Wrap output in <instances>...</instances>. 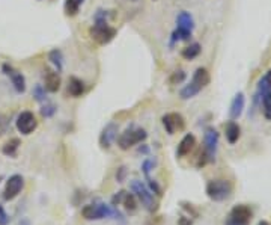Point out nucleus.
I'll return each mask as SVG.
<instances>
[{
  "mask_svg": "<svg viewBox=\"0 0 271 225\" xmlns=\"http://www.w3.org/2000/svg\"><path fill=\"white\" fill-rule=\"evenodd\" d=\"M81 216L86 221H98V219H104V218H122L119 212H116L113 207L98 203V204H87L81 209Z\"/></svg>",
  "mask_w": 271,
  "mask_h": 225,
  "instance_id": "1",
  "label": "nucleus"
},
{
  "mask_svg": "<svg viewBox=\"0 0 271 225\" xmlns=\"http://www.w3.org/2000/svg\"><path fill=\"white\" fill-rule=\"evenodd\" d=\"M233 186L229 180H211L206 184V195L209 196L213 201H225L232 195Z\"/></svg>",
  "mask_w": 271,
  "mask_h": 225,
  "instance_id": "2",
  "label": "nucleus"
},
{
  "mask_svg": "<svg viewBox=\"0 0 271 225\" xmlns=\"http://www.w3.org/2000/svg\"><path fill=\"white\" fill-rule=\"evenodd\" d=\"M148 137V133L145 129L136 127V129H127L124 133H120L116 140H117V145L120 150H130L131 147L143 142V140Z\"/></svg>",
  "mask_w": 271,
  "mask_h": 225,
  "instance_id": "3",
  "label": "nucleus"
},
{
  "mask_svg": "<svg viewBox=\"0 0 271 225\" xmlns=\"http://www.w3.org/2000/svg\"><path fill=\"white\" fill-rule=\"evenodd\" d=\"M131 190L136 193V196L140 200L142 206H143L148 212L154 213V212L158 209V204H157V201H155V198H154V193L151 192L140 180H133V181H131Z\"/></svg>",
  "mask_w": 271,
  "mask_h": 225,
  "instance_id": "4",
  "label": "nucleus"
},
{
  "mask_svg": "<svg viewBox=\"0 0 271 225\" xmlns=\"http://www.w3.org/2000/svg\"><path fill=\"white\" fill-rule=\"evenodd\" d=\"M89 35L94 41L104 45V44H109L110 41H113V38L116 37V29L109 26V23H95L90 27Z\"/></svg>",
  "mask_w": 271,
  "mask_h": 225,
  "instance_id": "5",
  "label": "nucleus"
},
{
  "mask_svg": "<svg viewBox=\"0 0 271 225\" xmlns=\"http://www.w3.org/2000/svg\"><path fill=\"white\" fill-rule=\"evenodd\" d=\"M252 218H253V212L249 206L238 204L231 210L226 219V225H249Z\"/></svg>",
  "mask_w": 271,
  "mask_h": 225,
  "instance_id": "6",
  "label": "nucleus"
},
{
  "mask_svg": "<svg viewBox=\"0 0 271 225\" xmlns=\"http://www.w3.org/2000/svg\"><path fill=\"white\" fill-rule=\"evenodd\" d=\"M217 145H219V132L213 127L206 129L203 135V153L206 154L209 162L216 160Z\"/></svg>",
  "mask_w": 271,
  "mask_h": 225,
  "instance_id": "7",
  "label": "nucleus"
},
{
  "mask_svg": "<svg viewBox=\"0 0 271 225\" xmlns=\"http://www.w3.org/2000/svg\"><path fill=\"white\" fill-rule=\"evenodd\" d=\"M15 126H17V130L21 135H30L32 132L37 130L38 121H37V117L34 115V112L24 110V112H21V114L17 117Z\"/></svg>",
  "mask_w": 271,
  "mask_h": 225,
  "instance_id": "8",
  "label": "nucleus"
},
{
  "mask_svg": "<svg viewBox=\"0 0 271 225\" xmlns=\"http://www.w3.org/2000/svg\"><path fill=\"white\" fill-rule=\"evenodd\" d=\"M258 94L259 98L262 101V112H264V117L271 121V88L267 83V80L262 77L258 83Z\"/></svg>",
  "mask_w": 271,
  "mask_h": 225,
  "instance_id": "9",
  "label": "nucleus"
},
{
  "mask_svg": "<svg viewBox=\"0 0 271 225\" xmlns=\"http://www.w3.org/2000/svg\"><path fill=\"white\" fill-rule=\"evenodd\" d=\"M24 187V180L20 174H14L8 179L6 181V186H5V190H3V198L6 201H11L14 198L20 195V192L23 190Z\"/></svg>",
  "mask_w": 271,
  "mask_h": 225,
  "instance_id": "10",
  "label": "nucleus"
},
{
  "mask_svg": "<svg viewBox=\"0 0 271 225\" xmlns=\"http://www.w3.org/2000/svg\"><path fill=\"white\" fill-rule=\"evenodd\" d=\"M161 121L169 135H175L176 132L184 130V127H186V120L181 114H166L161 118Z\"/></svg>",
  "mask_w": 271,
  "mask_h": 225,
  "instance_id": "11",
  "label": "nucleus"
},
{
  "mask_svg": "<svg viewBox=\"0 0 271 225\" xmlns=\"http://www.w3.org/2000/svg\"><path fill=\"white\" fill-rule=\"evenodd\" d=\"M2 68H3V73L11 79L14 90L18 94H23L26 91V79H24V76L18 70H15L12 65H9V64H3Z\"/></svg>",
  "mask_w": 271,
  "mask_h": 225,
  "instance_id": "12",
  "label": "nucleus"
},
{
  "mask_svg": "<svg viewBox=\"0 0 271 225\" xmlns=\"http://www.w3.org/2000/svg\"><path fill=\"white\" fill-rule=\"evenodd\" d=\"M116 137H117V124L112 121V123H109L103 129V132L100 135V145H101V148L109 150L112 147V144L116 140Z\"/></svg>",
  "mask_w": 271,
  "mask_h": 225,
  "instance_id": "13",
  "label": "nucleus"
},
{
  "mask_svg": "<svg viewBox=\"0 0 271 225\" xmlns=\"http://www.w3.org/2000/svg\"><path fill=\"white\" fill-rule=\"evenodd\" d=\"M60 85H62V80H60V76L57 71H51V70H45L44 74V88L47 92H57L60 90Z\"/></svg>",
  "mask_w": 271,
  "mask_h": 225,
  "instance_id": "14",
  "label": "nucleus"
},
{
  "mask_svg": "<svg viewBox=\"0 0 271 225\" xmlns=\"http://www.w3.org/2000/svg\"><path fill=\"white\" fill-rule=\"evenodd\" d=\"M244 106H246V97L243 92H238L235 94L232 103H231V107H229V117L231 120H238L241 117L244 110Z\"/></svg>",
  "mask_w": 271,
  "mask_h": 225,
  "instance_id": "15",
  "label": "nucleus"
},
{
  "mask_svg": "<svg viewBox=\"0 0 271 225\" xmlns=\"http://www.w3.org/2000/svg\"><path fill=\"white\" fill-rule=\"evenodd\" d=\"M194 145H196V137L192 133H187L183 139H181V142L178 145V150H176L178 157H186L187 154H190L193 151Z\"/></svg>",
  "mask_w": 271,
  "mask_h": 225,
  "instance_id": "16",
  "label": "nucleus"
},
{
  "mask_svg": "<svg viewBox=\"0 0 271 225\" xmlns=\"http://www.w3.org/2000/svg\"><path fill=\"white\" fill-rule=\"evenodd\" d=\"M84 90H86V87H84V82L81 80V79H78V77H70V80H68V92H70V95L71 97H81L83 94H84Z\"/></svg>",
  "mask_w": 271,
  "mask_h": 225,
  "instance_id": "17",
  "label": "nucleus"
},
{
  "mask_svg": "<svg viewBox=\"0 0 271 225\" xmlns=\"http://www.w3.org/2000/svg\"><path fill=\"white\" fill-rule=\"evenodd\" d=\"M176 27H181V29H187V31H192L194 29V20L192 17L190 12L187 11H181L178 15H176Z\"/></svg>",
  "mask_w": 271,
  "mask_h": 225,
  "instance_id": "18",
  "label": "nucleus"
},
{
  "mask_svg": "<svg viewBox=\"0 0 271 225\" xmlns=\"http://www.w3.org/2000/svg\"><path fill=\"white\" fill-rule=\"evenodd\" d=\"M209 80H211V77H209V73H208V70L206 68H197L196 71H194V74H193V77H192V82L194 83L196 87H199L200 90H203L208 83H209Z\"/></svg>",
  "mask_w": 271,
  "mask_h": 225,
  "instance_id": "19",
  "label": "nucleus"
},
{
  "mask_svg": "<svg viewBox=\"0 0 271 225\" xmlns=\"http://www.w3.org/2000/svg\"><path fill=\"white\" fill-rule=\"evenodd\" d=\"M239 136H241V129H239V126L232 120V121H229L228 124H226V139H228V142L231 144V145H233L236 140L239 139Z\"/></svg>",
  "mask_w": 271,
  "mask_h": 225,
  "instance_id": "20",
  "label": "nucleus"
},
{
  "mask_svg": "<svg viewBox=\"0 0 271 225\" xmlns=\"http://www.w3.org/2000/svg\"><path fill=\"white\" fill-rule=\"evenodd\" d=\"M48 61L51 62V65L56 68L57 73H60L64 70V53L60 51L59 48H53L48 53Z\"/></svg>",
  "mask_w": 271,
  "mask_h": 225,
  "instance_id": "21",
  "label": "nucleus"
},
{
  "mask_svg": "<svg viewBox=\"0 0 271 225\" xmlns=\"http://www.w3.org/2000/svg\"><path fill=\"white\" fill-rule=\"evenodd\" d=\"M200 51H202L200 44H199V43H192L190 45H187V47H184V48H183V51H181V54H183V58H184V59H187V61H193V59H196L197 56L200 54Z\"/></svg>",
  "mask_w": 271,
  "mask_h": 225,
  "instance_id": "22",
  "label": "nucleus"
},
{
  "mask_svg": "<svg viewBox=\"0 0 271 225\" xmlns=\"http://www.w3.org/2000/svg\"><path fill=\"white\" fill-rule=\"evenodd\" d=\"M20 139L18 137H12V139H9L8 142L3 145V148H2V151H3V154L5 156H9V157H15L17 156V151H18V148H20Z\"/></svg>",
  "mask_w": 271,
  "mask_h": 225,
  "instance_id": "23",
  "label": "nucleus"
},
{
  "mask_svg": "<svg viewBox=\"0 0 271 225\" xmlns=\"http://www.w3.org/2000/svg\"><path fill=\"white\" fill-rule=\"evenodd\" d=\"M200 91H202V90H200L199 87H196L193 82H190L189 85H186L183 90L179 91V97L183 98V100H190V98L196 97Z\"/></svg>",
  "mask_w": 271,
  "mask_h": 225,
  "instance_id": "24",
  "label": "nucleus"
},
{
  "mask_svg": "<svg viewBox=\"0 0 271 225\" xmlns=\"http://www.w3.org/2000/svg\"><path fill=\"white\" fill-rule=\"evenodd\" d=\"M84 0H65V5H64V9H65V14L68 17H74L78 14L80 11V6L83 5Z\"/></svg>",
  "mask_w": 271,
  "mask_h": 225,
  "instance_id": "25",
  "label": "nucleus"
},
{
  "mask_svg": "<svg viewBox=\"0 0 271 225\" xmlns=\"http://www.w3.org/2000/svg\"><path fill=\"white\" fill-rule=\"evenodd\" d=\"M192 38V31H187V29H181V27H176L172 34V43H176V41H190Z\"/></svg>",
  "mask_w": 271,
  "mask_h": 225,
  "instance_id": "26",
  "label": "nucleus"
},
{
  "mask_svg": "<svg viewBox=\"0 0 271 225\" xmlns=\"http://www.w3.org/2000/svg\"><path fill=\"white\" fill-rule=\"evenodd\" d=\"M120 204H124V206H125V209H127L128 212H134V210L137 209L136 195L125 192V195H124V200H122V203H120Z\"/></svg>",
  "mask_w": 271,
  "mask_h": 225,
  "instance_id": "27",
  "label": "nucleus"
},
{
  "mask_svg": "<svg viewBox=\"0 0 271 225\" xmlns=\"http://www.w3.org/2000/svg\"><path fill=\"white\" fill-rule=\"evenodd\" d=\"M187 79V74H186V71H183V70H178V71H175V73H172V76H170V83L172 85H179V83H183L184 80Z\"/></svg>",
  "mask_w": 271,
  "mask_h": 225,
  "instance_id": "28",
  "label": "nucleus"
},
{
  "mask_svg": "<svg viewBox=\"0 0 271 225\" xmlns=\"http://www.w3.org/2000/svg\"><path fill=\"white\" fill-rule=\"evenodd\" d=\"M34 97L37 101H45L47 100V91L42 85H37L34 90Z\"/></svg>",
  "mask_w": 271,
  "mask_h": 225,
  "instance_id": "29",
  "label": "nucleus"
},
{
  "mask_svg": "<svg viewBox=\"0 0 271 225\" xmlns=\"http://www.w3.org/2000/svg\"><path fill=\"white\" fill-rule=\"evenodd\" d=\"M56 110H57V107H56L54 104H51V103H47L45 106H42V109H41V114H42V117H45V118H50V117H53V115L56 114Z\"/></svg>",
  "mask_w": 271,
  "mask_h": 225,
  "instance_id": "30",
  "label": "nucleus"
},
{
  "mask_svg": "<svg viewBox=\"0 0 271 225\" xmlns=\"http://www.w3.org/2000/svg\"><path fill=\"white\" fill-rule=\"evenodd\" d=\"M8 224H9V215L0 206V225H8Z\"/></svg>",
  "mask_w": 271,
  "mask_h": 225,
  "instance_id": "31",
  "label": "nucleus"
},
{
  "mask_svg": "<svg viewBox=\"0 0 271 225\" xmlns=\"http://www.w3.org/2000/svg\"><path fill=\"white\" fill-rule=\"evenodd\" d=\"M124 195H125V190H120V192H117L113 198H112V203H113V206H117V204H120L122 203V200H124Z\"/></svg>",
  "mask_w": 271,
  "mask_h": 225,
  "instance_id": "32",
  "label": "nucleus"
},
{
  "mask_svg": "<svg viewBox=\"0 0 271 225\" xmlns=\"http://www.w3.org/2000/svg\"><path fill=\"white\" fill-rule=\"evenodd\" d=\"M125 174H127L125 166H120L119 170H117V173H116V179H117V181H119V183H122V181H124V179H125Z\"/></svg>",
  "mask_w": 271,
  "mask_h": 225,
  "instance_id": "33",
  "label": "nucleus"
},
{
  "mask_svg": "<svg viewBox=\"0 0 271 225\" xmlns=\"http://www.w3.org/2000/svg\"><path fill=\"white\" fill-rule=\"evenodd\" d=\"M192 224H193V221L190 218H186V216L179 218V225H192Z\"/></svg>",
  "mask_w": 271,
  "mask_h": 225,
  "instance_id": "34",
  "label": "nucleus"
},
{
  "mask_svg": "<svg viewBox=\"0 0 271 225\" xmlns=\"http://www.w3.org/2000/svg\"><path fill=\"white\" fill-rule=\"evenodd\" d=\"M264 79L267 80V83H268V85H270V88H271V70L264 76Z\"/></svg>",
  "mask_w": 271,
  "mask_h": 225,
  "instance_id": "35",
  "label": "nucleus"
},
{
  "mask_svg": "<svg viewBox=\"0 0 271 225\" xmlns=\"http://www.w3.org/2000/svg\"><path fill=\"white\" fill-rule=\"evenodd\" d=\"M258 225H270V224H268L267 221H261V222H259Z\"/></svg>",
  "mask_w": 271,
  "mask_h": 225,
  "instance_id": "36",
  "label": "nucleus"
}]
</instances>
